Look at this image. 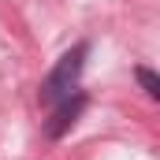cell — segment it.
<instances>
[{
	"mask_svg": "<svg viewBox=\"0 0 160 160\" xmlns=\"http://www.w3.org/2000/svg\"><path fill=\"white\" fill-rule=\"evenodd\" d=\"M86 52H89V45L78 41L71 52L60 56V63L48 71V78L41 82V101L45 104H56V101L71 97V89H78V75H82V63H86Z\"/></svg>",
	"mask_w": 160,
	"mask_h": 160,
	"instance_id": "6da1fadb",
	"label": "cell"
},
{
	"mask_svg": "<svg viewBox=\"0 0 160 160\" xmlns=\"http://www.w3.org/2000/svg\"><path fill=\"white\" fill-rule=\"evenodd\" d=\"M82 108H86V93H75V97H63V104L56 108V116L48 119V127H45V134L48 138H63L67 134V127L82 116Z\"/></svg>",
	"mask_w": 160,
	"mask_h": 160,
	"instance_id": "7a4b0ae2",
	"label": "cell"
},
{
	"mask_svg": "<svg viewBox=\"0 0 160 160\" xmlns=\"http://www.w3.org/2000/svg\"><path fill=\"white\" fill-rule=\"evenodd\" d=\"M134 78H138V86L145 89V97L160 101V78H157V71H149V67H134Z\"/></svg>",
	"mask_w": 160,
	"mask_h": 160,
	"instance_id": "3957f363",
	"label": "cell"
}]
</instances>
